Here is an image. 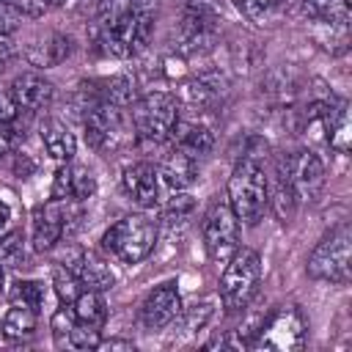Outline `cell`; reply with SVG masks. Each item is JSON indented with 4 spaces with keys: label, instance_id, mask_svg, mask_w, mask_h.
<instances>
[{
    "label": "cell",
    "instance_id": "1",
    "mask_svg": "<svg viewBox=\"0 0 352 352\" xmlns=\"http://www.w3.org/2000/svg\"><path fill=\"white\" fill-rule=\"evenodd\" d=\"M157 0H99L96 44L113 58L143 52L154 36Z\"/></svg>",
    "mask_w": 352,
    "mask_h": 352
},
{
    "label": "cell",
    "instance_id": "2",
    "mask_svg": "<svg viewBox=\"0 0 352 352\" xmlns=\"http://www.w3.org/2000/svg\"><path fill=\"white\" fill-rule=\"evenodd\" d=\"M267 190H270V182H267L264 165L258 154L248 151L228 176V206L234 209L239 223L256 226L261 220L267 209Z\"/></svg>",
    "mask_w": 352,
    "mask_h": 352
},
{
    "label": "cell",
    "instance_id": "3",
    "mask_svg": "<svg viewBox=\"0 0 352 352\" xmlns=\"http://www.w3.org/2000/svg\"><path fill=\"white\" fill-rule=\"evenodd\" d=\"M157 236H160L157 220H151L148 214H124L104 231L102 248L121 264H140L154 253Z\"/></svg>",
    "mask_w": 352,
    "mask_h": 352
},
{
    "label": "cell",
    "instance_id": "4",
    "mask_svg": "<svg viewBox=\"0 0 352 352\" xmlns=\"http://www.w3.org/2000/svg\"><path fill=\"white\" fill-rule=\"evenodd\" d=\"M85 126V140L91 148L102 154H113L135 140L132 118L124 107L110 104V102H91L88 113L82 118Z\"/></svg>",
    "mask_w": 352,
    "mask_h": 352
},
{
    "label": "cell",
    "instance_id": "5",
    "mask_svg": "<svg viewBox=\"0 0 352 352\" xmlns=\"http://www.w3.org/2000/svg\"><path fill=\"white\" fill-rule=\"evenodd\" d=\"M305 270L314 280L346 283L352 275V228L346 223L330 228L311 250Z\"/></svg>",
    "mask_w": 352,
    "mask_h": 352
},
{
    "label": "cell",
    "instance_id": "6",
    "mask_svg": "<svg viewBox=\"0 0 352 352\" xmlns=\"http://www.w3.org/2000/svg\"><path fill=\"white\" fill-rule=\"evenodd\" d=\"M261 280V258L250 248H236L226 258V270L220 278V300L226 311L236 314L245 311L248 302L256 297Z\"/></svg>",
    "mask_w": 352,
    "mask_h": 352
},
{
    "label": "cell",
    "instance_id": "7",
    "mask_svg": "<svg viewBox=\"0 0 352 352\" xmlns=\"http://www.w3.org/2000/svg\"><path fill=\"white\" fill-rule=\"evenodd\" d=\"M129 118L135 138L148 143H162L179 126V99L165 91H151L132 102Z\"/></svg>",
    "mask_w": 352,
    "mask_h": 352
},
{
    "label": "cell",
    "instance_id": "8",
    "mask_svg": "<svg viewBox=\"0 0 352 352\" xmlns=\"http://www.w3.org/2000/svg\"><path fill=\"white\" fill-rule=\"evenodd\" d=\"M308 319L297 305L275 308L264 322H258L250 349H272V352H294L305 344Z\"/></svg>",
    "mask_w": 352,
    "mask_h": 352
},
{
    "label": "cell",
    "instance_id": "9",
    "mask_svg": "<svg viewBox=\"0 0 352 352\" xmlns=\"http://www.w3.org/2000/svg\"><path fill=\"white\" fill-rule=\"evenodd\" d=\"M204 248L212 261H226L239 248V220L228 201H217L209 206L204 217Z\"/></svg>",
    "mask_w": 352,
    "mask_h": 352
},
{
    "label": "cell",
    "instance_id": "10",
    "mask_svg": "<svg viewBox=\"0 0 352 352\" xmlns=\"http://www.w3.org/2000/svg\"><path fill=\"white\" fill-rule=\"evenodd\" d=\"M278 176L286 179L300 198H311L324 184V162L311 148H300L278 162Z\"/></svg>",
    "mask_w": 352,
    "mask_h": 352
},
{
    "label": "cell",
    "instance_id": "11",
    "mask_svg": "<svg viewBox=\"0 0 352 352\" xmlns=\"http://www.w3.org/2000/svg\"><path fill=\"white\" fill-rule=\"evenodd\" d=\"M69 226V201L50 198L47 204H38L30 217V245L36 250H52Z\"/></svg>",
    "mask_w": 352,
    "mask_h": 352
},
{
    "label": "cell",
    "instance_id": "12",
    "mask_svg": "<svg viewBox=\"0 0 352 352\" xmlns=\"http://www.w3.org/2000/svg\"><path fill=\"white\" fill-rule=\"evenodd\" d=\"M179 316H182V294H179L176 280L160 283L154 292L146 294L140 305V324L146 330H162L173 324Z\"/></svg>",
    "mask_w": 352,
    "mask_h": 352
},
{
    "label": "cell",
    "instance_id": "13",
    "mask_svg": "<svg viewBox=\"0 0 352 352\" xmlns=\"http://www.w3.org/2000/svg\"><path fill=\"white\" fill-rule=\"evenodd\" d=\"M121 184H124V192L143 209H151L165 198V190H162V182H160V170L151 162L126 165L124 173H121Z\"/></svg>",
    "mask_w": 352,
    "mask_h": 352
},
{
    "label": "cell",
    "instance_id": "14",
    "mask_svg": "<svg viewBox=\"0 0 352 352\" xmlns=\"http://www.w3.org/2000/svg\"><path fill=\"white\" fill-rule=\"evenodd\" d=\"M96 192V179L88 168L82 165H72V162H60V168L55 170L52 179V198L55 201H88Z\"/></svg>",
    "mask_w": 352,
    "mask_h": 352
},
{
    "label": "cell",
    "instance_id": "15",
    "mask_svg": "<svg viewBox=\"0 0 352 352\" xmlns=\"http://www.w3.org/2000/svg\"><path fill=\"white\" fill-rule=\"evenodd\" d=\"M8 91H11L14 102H16V107H19V110H28V113H36V110L47 107V104L52 102V96H55L52 82H50L47 77L36 74V72H22V74H16Z\"/></svg>",
    "mask_w": 352,
    "mask_h": 352
},
{
    "label": "cell",
    "instance_id": "16",
    "mask_svg": "<svg viewBox=\"0 0 352 352\" xmlns=\"http://www.w3.org/2000/svg\"><path fill=\"white\" fill-rule=\"evenodd\" d=\"M157 170H160V182H162V190H165V198H168V195H173V192L187 190V187L195 182L198 162L173 148V151L157 165Z\"/></svg>",
    "mask_w": 352,
    "mask_h": 352
},
{
    "label": "cell",
    "instance_id": "17",
    "mask_svg": "<svg viewBox=\"0 0 352 352\" xmlns=\"http://www.w3.org/2000/svg\"><path fill=\"white\" fill-rule=\"evenodd\" d=\"M72 52V38L63 36V33H47L41 38H36L33 44H28L25 50V58L30 66H38V69H52L58 63H63Z\"/></svg>",
    "mask_w": 352,
    "mask_h": 352
},
{
    "label": "cell",
    "instance_id": "18",
    "mask_svg": "<svg viewBox=\"0 0 352 352\" xmlns=\"http://www.w3.org/2000/svg\"><path fill=\"white\" fill-rule=\"evenodd\" d=\"M66 267L77 272V278L82 280V286H85V289L107 292V289H113V283H116V275H113L110 264H107L102 256L91 253V250L77 253V256H74V261H72V264H66Z\"/></svg>",
    "mask_w": 352,
    "mask_h": 352
},
{
    "label": "cell",
    "instance_id": "19",
    "mask_svg": "<svg viewBox=\"0 0 352 352\" xmlns=\"http://www.w3.org/2000/svg\"><path fill=\"white\" fill-rule=\"evenodd\" d=\"M41 135V143H44V151L55 160V162H72L74 151H77V140H74V132L58 121V118H47L38 129Z\"/></svg>",
    "mask_w": 352,
    "mask_h": 352
},
{
    "label": "cell",
    "instance_id": "20",
    "mask_svg": "<svg viewBox=\"0 0 352 352\" xmlns=\"http://www.w3.org/2000/svg\"><path fill=\"white\" fill-rule=\"evenodd\" d=\"M170 138H173V148L182 151V154H187L195 162H201L212 151V146H214L212 132L206 126H198V124H184V126L179 124Z\"/></svg>",
    "mask_w": 352,
    "mask_h": 352
},
{
    "label": "cell",
    "instance_id": "21",
    "mask_svg": "<svg viewBox=\"0 0 352 352\" xmlns=\"http://www.w3.org/2000/svg\"><path fill=\"white\" fill-rule=\"evenodd\" d=\"M36 324H38V311H33L22 302H14L0 319V336L6 341H22L36 333Z\"/></svg>",
    "mask_w": 352,
    "mask_h": 352
},
{
    "label": "cell",
    "instance_id": "22",
    "mask_svg": "<svg viewBox=\"0 0 352 352\" xmlns=\"http://www.w3.org/2000/svg\"><path fill=\"white\" fill-rule=\"evenodd\" d=\"M302 14L311 22L346 28L349 22V0H302Z\"/></svg>",
    "mask_w": 352,
    "mask_h": 352
},
{
    "label": "cell",
    "instance_id": "23",
    "mask_svg": "<svg viewBox=\"0 0 352 352\" xmlns=\"http://www.w3.org/2000/svg\"><path fill=\"white\" fill-rule=\"evenodd\" d=\"M72 311H74L77 322L91 324V327H102L107 319V305L102 300V292H96V289H82L77 294V300L72 302Z\"/></svg>",
    "mask_w": 352,
    "mask_h": 352
},
{
    "label": "cell",
    "instance_id": "24",
    "mask_svg": "<svg viewBox=\"0 0 352 352\" xmlns=\"http://www.w3.org/2000/svg\"><path fill=\"white\" fill-rule=\"evenodd\" d=\"M297 204H300V195L294 192V187L286 179L278 176L275 187L267 190V206H272V212H275V217L280 223H289L294 217V212H297Z\"/></svg>",
    "mask_w": 352,
    "mask_h": 352
},
{
    "label": "cell",
    "instance_id": "25",
    "mask_svg": "<svg viewBox=\"0 0 352 352\" xmlns=\"http://www.w3.org/2000/svg\"><path fill=\"white\" fill-rule=\"evenodd\" d=\"M349 140H352V132H349V110H346V102H338V107H333V116H330L327 146L336 148L338 154H346L349 151Z\"/></svg>",
    "mask_w": 352,
    "mask_h": 352
},
{
    "label": "cell",
    "instance_id": "26",
    "mask_svg": "<svg viewBox=\"0 0 352 352\" xmlns=\"http://www.w3.org/2000/svg\"><path fill=\"white\" fill-rule=\"evenodd\" d=\"M52 286H55V294L60 297V302H66V305H72V302L77 300V294L85 289L82 280L77 278V272L69 270L66 264L58 267V270L52 272Z\"/></svg>",
    "mask_w": 352,
    "mask_h": 352
},
{
    "label": "cell",
    "instance_id": "27",
    "mask_svg": "<svg viewBox=\"0 0 352 352\" xmlns=\"http://www.w3.org/2000/svg\"><path fill=\"white\" fill-rule=\"evenodd\" d=\"M192 209H195V201H192V195L190 192H173V195H168V204L162 206V220L168 223V226H173V223H184L190 214H192Z\"/></svg>",
    "mask_w": 352,
    "mask_h": 352
},
{
    "label": "cell",
    "instance_id": "28",
    "mask_svg": "<svg viewBox=\"0 0 352 352\" xmlns=\"http://www.w3.org/2000/svg\"><path fill=\"white\" fill-rule=\"evenodd\" d=\"M44 297H47V289L41 280H16L14 283V292H11V300L14 302H22L33 311H38L44 305Z\"/></svg>",
    "mask_w": 352,
    "mask_h": 352
},
{
    "label": "cell",
    "instance_id": "29",
    "mask_svg": "<svg viewBox=\"0 0 352 352\" xmlns=\"http://www.w3.org/2000/svg\"><path fill=\"white\" fill-rule=\"evenodd\" d=\"M99 341H102V333L99 327H91V324H82V322H74V327L69 330L63 346H72V349H99Z\"/></svg>",
    "mask_w": 352,
    "mask_h": 352
},
{
    "label": "cell",
    "instance_id": "30",
    "mask_svg": "<svg viewBox=\"0 0 352 352\" xmlns=\"http://www.w3.org/2000/svg\"><path fill=\"white\" fill-rule=\"evenodd\" d=\"M214 94H217V88L206 80H190V82L182 85V99L190 102V104H198V107L209 104L214 99Z\"/></svg>",
    "mask_w": 352,
    "mask_h": 352
},
{
    "label": "cell",
    "instance_id": "31",
    "mask_svg": "<svg viewBox=\"0 0 352 352\" xmlns=\"http://www.w3.org/2000/svg\"><path fill=\"white\" fill-rule=\"evenodd\" d=\"M25 256V239L19 231H6L0 236V264H16Z\"/></svg>",
    "mask_w": 352,
    "mask_h": 352
},
{
    "label": "cell",
    "instance_id": "32",
    "mask_svg": "<svg viewBox=\"0 0 352 352\" xmlns=\"http://www.w3.org/2000/svg\"><path fill=\"white\" fill-rule=\"evenodd\" d=\"M74 322H77V316H74L72 305H66V308H58V311L52 314V319H50V327H52V338H55V344H58V346H63V341H66L69 330L74 327Z\"/></svg>",
    "mask_w": 352,
    "mask_h": 352
},
{
    "label": "cell",
    "instance_id": "33",
    "mask_svg": "<svg viewBox=\"0 0 352 352\" xmlns=\"http://www.w3.org/2000/svg\"><path fill=\"white\" fill-rule=\"evenodd\" d=\"M212 314H214V300L209 297V300H201V302H195L192 308H187V314H184V327L187 330H201L209 319H212Z\"/></svg>",
    "mask_w": 352,
    "mask_h": 352
},
{
    "label": "cell",
    "instance_id": "34",
    "mask_svg": "<svg viewBox=\"0 0 352 352\" xmlns=\"http://www.w3.org/2000/svg\"><path fill=\"white\" fill-rule=\"evenodd\" d=\"M278 0H234V6L239 8V14L250 16V19H261L275 8Z\"/></svg>",
    "mask_w": 352,
    "mask_h": 352
},
{
    "label": "cell",
    "instance_id": "35",
    "mask_svg": "<svg viewBox=\"0 0 352 352\" xmlns=\"http://www.w3.org/2000/svg\"><path fill=\"white\" fill-rule=\"evenodd\" d=\"M16 25H19V11L6 0H0V36H11Z\"/></svg>",
    "mask_w": 352,
    "mask_h": 352
},
{
    "label": "cell",
    "instance_id": "36",
    "mask_svg": "<svg viewBox=\"0 0 352 352\" xmlns=\"http://www.w3.org/2000/svg\"><path fill=\"white\" fill-rule=\"evenodd\" d=\"M16 113H19V107H16L14 96H11V91H0V121L11 124L16 118Z\"/></svg>",
    "mask_w": 352,
    "mask_h": 352
},
{
    "label": "cell",
    "instance_id": "37",
    "mask_svg": "<svg viewBox=\"0 0 352 352\" xmlns=\"http://www.w3.org/2000/svg\"><path fill=\"white\" fill-rule=\"evenodd\" d=\"M14 55H16V44L11 41V36H0V69L6 63H11Z\"/></svg>",
    "mask_w": 352,
    "mask_h": 352
},
{
    "label": "cell",
    "instance_id": "38",
    "mask_svg": "<svg viewBox=\"0 0 352 352\" xmlns=\"http://www.w3.org/2000/svg\"><path fill=\"white\" fill-rule=\"evenodd\" d=\"M11 146H14V129H11V124L0 121V157L8 154Z\"/></svg>",
    "mask_w": 352,
    "mask_h": 352
},
{
    "label": "cell",
    "instance_id": "39",
    "mask_svg": "<svg viewBox=\"0 0 352 352\" xmlns=\"http://www.w3.org/2000/svg\"><path fill=\"white\" fill-rule=\"evenodd\" d=\"M99 349H126V352H132L135 349V344L132 341H126V338H110V341H99Z\"/></svg>",
    "mask_w": 352,
    "mask_h": 352
},
{
    "label": "cell",
    "instance_id": "40",
    "mask_svg": "<svg viewBox=\"0 0 352 352\" xmlns=\"http://www.w3.org/2000/svg\"><path fill=\"white\" fill-rule=\"evenodd\" d=\"M6 231H11V209H8L6 201H0V236Z\"/></svg>",
    "mask_w": 352,
    "mask_h": 352
},
{
    "label": "cell",
    "instance_id": "41",
    "mask_svg": "<svg viewBox=\"0 0 352 352\" xmlns=\"http://www.w3.org/2000/svg\"><path fill=\"white\" fill-rule=\"evenodd\" d=\"M47 8H60V6H69L72 0H41Z\"/></svg>",
    "mask_w": 352,
    "mask_h": 352
},
{
    "label": "cell",
    "instance_id": "42",
    "mask_svg": "<svg viewBox=\"0 0 352 352\" xmlns=\"http://www.w3.org/2000/svg\"><path fill=\"white\" fill-rule=\"evenodd\" d=\"M0 289H3V264H0Z\"/></svg>",
    "mask_w": 352,
    "mask_h": 352
}]
</instances>
